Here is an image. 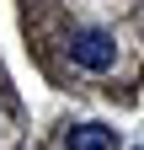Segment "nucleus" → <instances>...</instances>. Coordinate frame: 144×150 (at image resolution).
Here are the masks:
<instances>
[{
    "label": "nucleus",
    "mask_w": 144,
    "mask_h": 150,
    "mask_svg": "<svg viewBox=\"0 0 144 150\" xmlns=\"http://www.w3.org/2000/svg\"><path fill=\"white\" fill-rule=\"evenodd\" d=\"M139 150H144V145H139Z\"/></svg>",
    "instance_id": "obj_3"
},
{
    "label": "nucleus",
    "mask_w": 144,
    "mask_h": 150,
    "mask_svg": "<svg viewBox=\"0 0 144 150\" xmlns=\"http://www.w3.org/2000/svg\"><path fill=\"white\" fill-rule=\"evenodd\" d=\"M112 145H117V134L107 123H75L64 134V150H112Z\"/></svg>",
    "instance_id": "obj_2"
},
{
    "label": "nucleus",
    "mask_w": 144,
    "mask_h": 150,
    "mask_svg": "<svg viewBox=\"0 0 144 150\" xmlns=\"http://www.w3.org/2000/svg\"><path fill=\"white\" fill-rule=\"evenodd\" d=\"M69 59H75L80 70L91 75H107L117 64V38L101 32V27H75V38H69Z\"/></svg>",
    "instance_id": "obj_1"
}]
</instances>
